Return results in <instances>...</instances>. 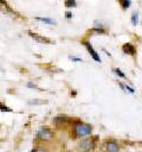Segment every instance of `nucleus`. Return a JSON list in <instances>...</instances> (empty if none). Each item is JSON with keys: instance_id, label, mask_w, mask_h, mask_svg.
<instances>
[{"instance_id": "nucleus-1", "label": "nucleus", "mask_w": 142, "mask_h": 152, "mask_svg": "<svg viewBox=\"0 0 142 152\" xmlns=\"http://www.w3.org/2000/svg\"><path fill=\"white\" fill-rule=\"evenodd\" d=\"M93 126L88 122H83L82 120L76 119L73 125L70 127V138L73 140H80L83 138L92 135Z\"/></svg>"}, {"instance_id": "nucleus-3", "label": "nucleus", "mask_w": 142, "mask_h": 152, "mask_svg": "<svg viewBox=\"0 0 142 152\" xmlns=\"http://www.w3.org/2000/svg\"><path fill=\"white\" fill-rule=\"evenodd\" d=\"M53 138H54V131L51 129L50 127H46V126L39 128V131L36 134V139L39 140V141H41V142L51 141Z\"/></svg>"}, {"instance_id": "nucleus-5", "label": "nucleus", "mask_w": 142, "mask_h": 152, "mask_svg": "<svg viewBox=\"0 0 142 152\" xmlns=\"http://www.w3.org/2000/svg\"><path fill=\"white\" fill-rule=\"evenodd\" d=\"M75 121H76V119H72V118H70L67 115H57V116L53 118V125L56 127H60V126L71 127Z\"/></svg>"}, {"instance_id": "nucleus-10", "label": "nucleus", "mask_w": 142, "mask_h": 152, "mask_svg": "<svg viewBox=\"0 0 142 152\" xmlns=\"http://www.w3.org/2000/svg\"><path fill=\"white\" fill-rule=\"evenodd\" d=\"M36 20L41 21V23H45V24H50V25L56 24V23H54V20H52V19H50V18H44V17H37V18H36Z\"/></svg>"}, {"instance_id": "nucleus-4", "label": "nucleus", "mask_w": 142, "mask_h": 152, "mask_svg": "<svg viewBox=\"0 0 142 152\" xmlns=\"http://www.w3.org/2000/svg\"><path fill=\"white\" fill-rule=\"evenodd\" d=\"M103 148L105 152H121V145L118 140L114 138H106L102 141Z\"/></svg>"}, {"instance_id": "nucleus-9", "label": "nucleus", "mask_w": 142, "mask_h": 152, "mask_svg": "<svg viewBox=\"0 0 142 152\" xmlns=\"http://www.w3.org/2000/svg\"><path fill=\"white\" fill-rule=\"evenodd\" d=\"M31 152H50V150H49L45 145H38V146L34 147Z\"/></svg>"}, {"instance_id": "nucleus-14", "label": "nucleus", "mask_w": 142, "mask_h": 152, "mask_svg": "<svg viewBox=\"0 0 142 152\" xmlns=\"http://www.w3.org/2000/svg\"><path fill=\"white\" fill-rule=\"evenodd\" d=\"M114 71H115V72H116V74H117V75H118L121 78H127V77H125V74H124V72H122V71H121L118 68L114 69Z\"/></svg>"}, {"instance_id": "nucleus-11", "label": "nucleus", "mask_w": 142, "mask_h": 152, "mask_svg": "<svg viewBox=\"0 0 142 152\" xmlns=\"http://www.w3.org/2000/svg\"><path fill=\"white\" fill-rule=\"evenodd\" d=\"M118 4L121 5V7H122L123 10L129 8V7H130V5H131L130 0H118Z\"/></svg>"}, {"instance_id": "nucleus-16", "label": "nucleus", "mask_w": 142, "mask_h": 152, "mask_svg": "<svg viewBox=\"0 0 142 152\" xmlns=\"http://www.w3.org/2000/svg\"><path fill=\"white\" fill-rule=\"evenodd\" d=\"M12 112V109L11 108H7V107H4V104H1V112Z\"/></svg>"}, {"instance_id": "nucleus-12", "label": "nucleus", "mask_w": 142, "mask_h": 152, "mask_svg": "<svg viewBox=\"0 0 142 152\" xmlns=\"http://www.w3.org/2000/svg\"><path fill=\"white\" fill-rule=\"evenodd\" d=\"M64 5L67 8H72V7H76L77 6V2H76V0H65Z\"/></svg>"}, {"instance_id": "nucleus-6", "label": "nucleus", "mask_w": 142, "mask_h": 152, "mask_svg": "<svg viewBox=\"0 0 142 152\" xmlns=\"http://www.w3.org/2000/svg\"><path fill=\"white\" fill-rule=\"evenodd\" d=\"M82 43H83V45H84V46L86 48V51H88V52L90 53V56H91V57H92V58H93V59H95L96 62H99V63H101V58H99L98 53H97V52H96V51L93 50L92 45H91V44H90L89 42H86V40H83Z\"/></svg>"}, {"instance_id": "nucleus-15", "label": "nucleus", "mask_w": 142, "mask_h": 152, "mask_svg": "<svg viewBox=\"0 0 142 152\" xmlns=\"http://www.w3.org/2000/svg\"><path fill=\"white\" fill-rule=\"evenodd\" d=\"M70 59H71V61H75V62H83L80 58H78V57H75V56H70Z\"/></svg>"}, {"instance_id": "nucleus-13", "label": "nucleus", "mask_w": 142, "mask_h": 152, "mask_svg": "<svg viewBox=\"0 0 142 152\" xmlns=\"http://www.w3.org/2000/svg\"><path fill=\"white\" fill-rule=\"evenodd\" d=\"M137 19H138V14H137V12H134L133 15H131V23H133V25H137Z\"/></svg>"}, {"instance_id": "nucleus-2", "label": "nucleus", "mask_w": 142, "mask_h": 152, "mask_svg": "<svg viewBox=\"0 0 142 152\" xmlns=\"http://www.w3.org/2000/svg\"><path fill=\"white\" fill-rule=\"evenodd\" d=\"M98 137L97 135H90L86 138H83L77 144V150L80 152H93L97 146Z\"/></svg>"}, {"instance_id": "nucleus-8", "label": "nucleus", "mask_w": 142, "mask_h": 152, "mask_svg": "<svg viewBox=\"0 0 142 152\" xmlns=\"http://www.w3.org/2000/svg\"><path fill=\"white\" fill-rule=\"evenodd\" d=\"M28 36L32 37L34 40H37V42H39V43H45V44H51V43H52L49 38L41 37V36H39L38 33H34V32H32V31H28Z\"/></svg>"}, {"instance_id": "nucleus-17", "label": "nucleus", "mask_w": 142, "mask_h": 152, "mask_svg": "<svg viewBox=\"0 0 142 152\" xmlns=\"http://www.w3.org/2000/svg\"><path fill=\"white\" fill-rule=\"evenodd\" d=\"M65 17H66V18H72V13H71V12H66Z\"/></svg>"}, {"instance_id": "nucleus-7", "label": "nucleus", "mask_w": 142, "mask_h": 152, "mask_svg": "<svg viewBox=\"0 0 142 152\" xmlns=\"http://www.w3.org/2000/svg\"><path fill=\"white\" fill-rule=\"evenodd\" d=\"M122 50H123L124 53H127V55H129V56H135L136 52H137L136 46L133 45L131 43H125V44H123V45H122Z\"/></svg>"}]
</instances>
